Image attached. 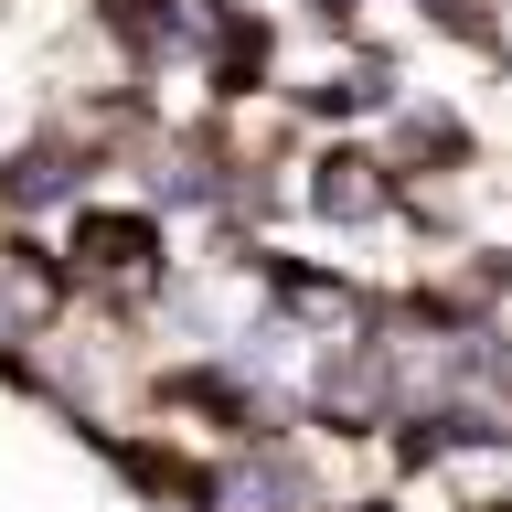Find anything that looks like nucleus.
I'll use <instances>...</instances> for the list:
<instances>
[{
  "label": "nucleus",
  "mask_w": 512,
  "mask_h": 512,
  "mask_svg": "<svg viewBox=\"0 0 512 512\" xmlns=\"http://www.w3.org/2000/svg\"><path fill=\"white\" fill-rule=\"evenodd\" d=\"M64 256H75V278H96V288H150V278H160V214L75 203V224H64Z\"/></svg>",
  "instance_id": "nucleus-1"
},
{
  "label": "nucleus",
  "mask_w": 512,
  "mask_h": 512,
  "mask_svg": "<svg viewBox=\"0 0 512 512\" xmlns=\"http://www.w3.org/2000/svg\"><path fill=\"white\" fill-rule=\"evenodd\" d=\"M310 203H320V214H342V224H363V214H384V171L363 150H331V160H320V182H310Z\"/></svg>",
  "instance_id": "nucleus-2"
}]
</instances>
